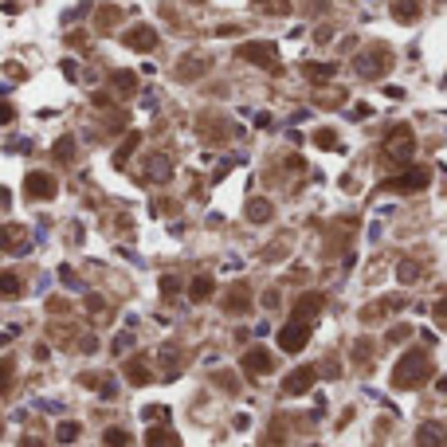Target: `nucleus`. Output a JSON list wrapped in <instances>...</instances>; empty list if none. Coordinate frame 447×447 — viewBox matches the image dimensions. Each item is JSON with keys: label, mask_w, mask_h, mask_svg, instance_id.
Segmentation results:
<instances>
[{"label": "nucleus", "mask_w": 447, "mask_h": 447, "mask_svg": "<svg viewBox=\"0 0 447 447\" xmlns=\"http://www.w3.org/2000/svg\"><path fill=\"white\" fill-rule=\"evenodd\" d=\"M428 377H432V361H428V353H424V350H408L397 361L392 385H397V388H420Z\"/></svg>", "instance_id": "nucleus-1"}, {"label": "nucleus", "mask_w": 447, "mask_h": 447, "mask_svg": "<svg viewBox=\"0 0 447 447\" xmlns=\"http://www.w3.org/2000/svg\"><path fill=\"white\" fill-rule=\"evenodd\" d=\"M416 153V133L408 126H392L385 137V158L397 161V165H408V158Z\"/></svg>", "instance_id": "nucleus-2"}, {"label": "nucleus", "mask_w": 447, "mask_h": 447, "mask_svg": "<svg viewBox=\"0 0 447 447\" xmlns=\"http://www.w3.org/2000/svg\"><path fill=\"white\" fill-rule=\"evenodd\" d=\"M353 67H357L361 79H381V75H388V67H392V55H388V48H365L361 55L353 59Z\"/></svg>", "instance_id": "nucleus-3"}, {"label": "nucleus", "mask_w": 447, "mask_h": 447, "mask_svg": "<svg viewBox=\"0 0 447 447\" xmlns=\"http://www.w3.org/2000/svg\"><path fill=\"white\" fill-rule=\"evenodd\" d=\"M240 59L243 63H255L263 71H278V51L275 44H243L240 48Z\"/></svg>", "instance_id": "nucleus-4"}, {"label": "nucleus", "mask_w": 447, "mask_h": 447, "mask_svg": "<svg viewBox=\"0 0 447 447\" xmlns=\"http://www.w3.org/2000/svg\"><path fill=\"white\" fill-rule=\"evenodd\" d=\"M306 341H310V322H303V318H290L287 326L278 330V345L287 353H298Z\"/></svg>", "instance_id": "nucleus-5"}, {"label": "nucleus", "mask_w": 447, "mask_h": 447, "mask_svg": "<svg viewBox=\"0 0 447 447\" xmlns=\"http://www.w3.org/2000/svg\"><path fill=\"white\" fill-rule=\"evenodd\" d=\"M318 381V369L314 365H303V369H294L290 377H283V397H303V392H310Z\"/></svg>", "instance_id": "nucleus-6"}, {"label": "nucleus", "mask_w": 447, "mask_h": 447, "mask_svg": "<svg viewBox=\"0 0 447 447\" xmlns=\"http://www.w3.org/2000/svg\"><path fill=\"white\" fill-rule=\"evenodd\" d=\"M428 181H432V173L428 169H404L400 177H388L385 189H392V193H420Z\"/></svg>", "instance_id": "nucleus-7"}, {"label": "nucleus", "mask_w": 447, "mask_h": 447, "mask_svg": "<svg viewBox=\"0 0 447 447\" xmlns=\"http://www.w3.org/2000/svg\"><path fill=\"white\" fill-rule=\"evenodd\" d=\"M24 193L32 196V200H51V196L59 193V184H55V177H51V173H28Z\"/></svg>", "instance_id": "nucleus-8"}, {"label": "nucleus", "mask_w": 447, "mask_h": 447, "mask_svg": "<svg viewBox=\"0 0 447 447\" xmlns=\"http://www.w3.org/2000/svg\"><path fill=\"white\" fill-rule=\"evenodd\" d=\"M122 39H126V48H133V51H153L158 48V28L137 24V28H130Z\"/></svg>", "instance_id": "nucleus-9"}, {"label": "nucleus", "mask_w": 447, "mask_h": 447, "mask_svg": "<svg viewBox=\"0 0 447 447\" xmlns=\"http://www.w3.org/2000/svg\"><path fill=\"white\" fill-rule=\"evenodd\" d=\"M275 369V361H271V353L263 350V345H251V350L243 353V373H255V377H263Z\"/></svg>", "instance_id": "nucleus-10"}, {"label": "nucleus", "mask_w": 447, "mask_h": 447, "mask_svg": "<svg viewBox=\"0 0 447 447\" xmlns=\"http://www.w3.org/2000/svg\"><path fill=\"white\" fill-rule=\"evenodd\" d=\"M224 310H228V314H243V310H251V290L243 287H231L228 290V298H224Z\"/></svg>", "instance_id": "nucleus-11"}, {"label": "nucleus", "mask_w": 447, "mask_h": 447, "mask_svg": "<svg viewBox=\"0 0 447 447\" xmlns=\"http://www.w3.org/2000/svg\"><path fill=\"white\" fill-rule=\"evenodd\" d=\"M322 294H303L298 303H294V318H303V322H310V318H318V310H322Z\"/></svg>", "instance_id": "nucleus-12"}, {"label": "nucleus", "mask_w": 447, "mask_h": 447, "mask_svg": "<svg viewBox=\"0 0 447 447\" xmlns=\"http://www.w3.org/2000/svg\"><path fill=\"white\" fill-rule=\"evenodd\" d=\"M392 20H400V24L420 20V0H392Z\"/></svg>", "instance_id": "nucleus-13"}, {"label": "nucleus", "mask_w": 447, "mask_h": 447, "mask_svg": "<svg viewBox=\"0 0 447 447\" xmlns=\"http://www.w3.org/2000/svg\"><path fill=\"white\" fill-rule=\"evenodd\" d=\"M205 71H208L205 55H184V63H177V75H181V79H200Z\"/></svg>", "instance_id": "nucleus-14"}, {"label": "nucleus", "mask_w": 447, "mask_h": 447, "mask_svg": "<svg viewBox=\"0 0 447 447\" xmlns=\"http://www.w3.org/2000/svg\"><path fill=\"white\" fill-rule=\"evenodd\" d=\"M416 447H444V428L439 424H424L416 432Z\"/></svg>", "instance_id": "nucleus-15"}, {"label": "nucleus", "mask_w": 447, "mask_h": 447, "mask_svg": "<svg viewBox=\"0 0 447 447\" xmlns=\"http://www.w3.org/2000/svg\"><path fill=\"white\" fill-rule=\"evenodd\" d=\"M145 447H181V444H177V435L169 428H149L145 432Z\"/></svg>", "instance_id": "nucleus-16"}, {"label": "nucleus", "mask_w": 447, "mask_h": 447, "mask_svg": "<svg viewBox=\"0 0 447 447\" xmlns=\"http://www.w3.org/2000/svg\"><path fill=\"white\" fill-rule=\"evenodd\" d=\"M212 290H216V283H212V278H208V275H196L193 287H189V298H193V303H205V298H212Z\"/></svg>", "instance_id": "nucleus-17"}, {"label": "nucleus", "mask_w": 447, "mask_h": 447, "mask_svg": "<svg viewBox=\"0 0 447 447\" xmlns=\"http://www.w3.org/2000/svg\"><path fill=\"white\" fill-rule=\"evenodd\" d=\"M126 377H130V385H149V365H145V357H133L130 365H126Z\"/></svg>", "instance_id": "nucleus-18"}, {"label": "nucleus", "mask_w": 447, "mask_h": 447, "mask_svg": "<svg viewBox=\"0 0 447 447\" xmlns=\"http://www.w3.org/2000/svg\"><path fill=\"white\" fill-rule=\"evenodd\" d=\"M110 86H114L118 95L130 98V95H133V86H137V75H133V71H114V75H110Z\"/></svg>", "instance_id": "nucleus-19"}, {"label": "nucleus", "mask_w": 447, "mask_h": 447, "mask_svg": "<svg viewBox=\"0 0 447 447\" xmlns=\"http://www.w3.org/2000/svg\"><path fill=\"white\" fill-rule=\"evenodd\" d=\"M334 75H338L334 63H306V79H310V83H326V79H334Z\"/></svg>", "instance_id": "nucleus-20"}, {"label": "nucleus", "mask_w": 447, "mask_h": 447, "mask_svg": "<svg viewBox=\"0 0 447 447\" xmlns=\"http://www.w3.org/2000/svg\"><path fill=\"white\" fill-rule=\"evenodd\" d=\"M137 145H142V133H130V137L118 145V153H114V165H126V161L133 158V149H137Z\"/></svg>", "instance_id": "nucleus-21"}, {"label": "nucleus", "mask_w": 447, "mask_h": 447, "mask_svg": "<svg viewBox=\"0 0 447 447\" xmlns=\"http://www.w3.org/2000/svg\"><path fill=\"white\" fill-rule=\"evenodd\" d=\"M247 220H255V224H267V220H271V200H259V196H255L251 205H247Z\"/></svg>", "instance_id": "nucleus-22"}, {"label": "nucleus", "mask_w": 447, "mask_h": 447, "mask_svg": "<svg viewBox=\"0 0 447 447\" xmlns=\"http://www.w3.org/2000/svg\"><path fill=\"white\" fill-rule=\"evenodd\" d=\"M267 16H287L290 12V0H255Z\"/></svg>", "instance_id": "nucleus-23"}, {"label": "nucleus", "mask_w": 447, "mask_h": 447, "mask_svg": "<svg viewBox=\"0 0 447 447\" xmlns=\"http://www.w3.org/2000/svg\"><path fill=\"white\" fill-rule=\"evenodd\" d=\"M4 243H8V251H24V247H20V243H24V228L8 224V228H4Z\"/></svg>", "instance_id": "nucleus-24"}, {"label": "nucleus", "mask_w": 447, "mask_h": 447, "mask_svg": "<svg viewBox=\"0 0 447 447\" xmlns=\"http://www.w3.org/2000/svg\"><path fill=\"white\" fill-rule=\"evenodd\" d=\"M102 439H106V447H130V444H133L130 432H122V428H110V432L102 435Z\"/></svg>", "instance_id": "nucleus-25"}, {"label": "nucleus", "mask_w": 447, "mask_h": 447, "mask_svg": "<svg viewBox=\"0 0 447 447\" xmlns=\"http://www.w3.org/2000/svg\"><path fill=\"white\" fill-rule=\"evenodd\" d=\"M55 158H59L63 165H71V161H75V142H71V137H63V142H55Z\"/></svg>", "instance_id": "nucleus-26"}, {"label": "nucleus", "mask_w": 447, "mask_h": 447, "mask_svg": "<svg viewBox=\"0 0 447 447\" xmlns=\"http://www.w3.org/2000/svg\"><path fill=\"white\" fill-rule=\"evenodd\" d=\"M397 278L404 283V287H408V283H416V278H420V263H400L397 267Z\"/></svg>", "instance_id": "nucleus-27"}, {"label": "nucleus", "mask_w": 447, "mask_h": 447, "mask_svg": "<svg viewBox=\"0 0 447 447\" xmlns=\"http://www.w3.org/2000/svg\"><path fill=\"white\" fill-rule=\"evenodd\" d=\"M314 145H318V149H334V145H338V133L326 126V130H318V133H314Z\"/></svg>", "instance_id": "nucleus-28"}, {"label": "nucleus", "mask_w": 447, "mask_h": 447, "mask_svg": "<svg viewBox=\"0 0 447 447\" xmlns=\"http://www.w3.org/2000/svg\"><path fill=\"white\" fill-rule=\"evenodd\" d=\"M0 290H4V298H16V294H20V278H16V275H0Z\"/></svg>", "instance_id": "nucleus-29"}, {"label": "nucleus", "mask_w": 447, "mask_h": 447, "mask_svg": "<svg viewBox=\"0 0 447 447\" xmlns=\"http://www.w3.org/2000/svg\"><path fill=\"white\" fill-rule=\"evenodd\" d=\"M59 444H75V439H79V424H59Z\"/></svg>", "instance_id": "nucleus-30"}, {"label": "nucleus", "mask_w": 447, "mask_h": 447, "mask_svg": "<svg viewBox=\"0 0 447 447\" xmlns=\"http://www.w3.org/2000/svg\"><path fill=\"white\" fill-rule=\"evenodd\" d=\"M353 357H357V365L369 361V341H357V350H353Z\"/></svg>", "instance_id": "nucleus-31"}, {"label": "nucleus", "mask_w": 447, "mask_h": 447, "mask_svg": "<svg viewBox=\"0 0 447 447\" xmlns=\"http://www.w3.org/2000/svg\"><path fill=\"white\" fill-rule=\"evenodd\" d=\"M114 20H118V8H102L98 12V24H114Z\"/></svg>", "instance_id": "nucleus-32"}, {"label": "nucleus", "mask_w": 447, "mask_h": 447, "mask_svg": "<svg viewBox=\"0 0 447 447\" xmlns=\"http://www.w3.org/2000/svg\"><path fill=\"white\" fill-rule=\"evenodd\" d=\"M177 287H181V283H177L173 275H165V278H161V290H165V294H177Z\"/></svg>", "instance_id": "nucleus-33"}, {"label": "nucleus", "mask_w": 447, "mask_h": 447, "mask_svg": "<svg viewBox=\"0 0 447 447\" xmlns=\"http://www.w3.org/2000/svg\"><path fill=\"white\" fill-rule=\"evenodd\" d=\"M86 310H91V314H98V310H102V298H98V294H91V298H86Z\"/></svg>", "instance_id": "nucleus-34"}, {"label": "nucleus", "mask_w": 447, "mask_h": 447, "mask_svg": "<svg viewBox=\"0 0 447 447\" xmlns=\"http://www.w3.org/2000/svg\"><path fill=\"white\" fill-rule=\"evenodd\" d=\"M435 318H444V322H447V298H439V303H435Z\"/></svg>", "instance_id": "nucleus-35"}, {"label": "nucleus", "mask_w": 447, "mask_h": 447, "mask_svg": "<svg viewBox=\"0 0 447 447\" xmlns=\"http://www.w3.org/2000/svg\"><path fill=\"white\" fill-rule=\"evenodd\" d=\"M24 447H39V439H24Z\"/></svg>", "instance_id": "nucleus-36"}, {"label": "nucleus", "mask_w": 447, "mask_h": 447, "mask_svg": "<svg viewBox=\"0 0 447 447\" xmlns=\"http://www.w3.org/2000/svg\"><path fill=\"white\" fill-rule=\"evenodd\" d=\"M439 4H444V0H439Z\"/></svg>", "instance_id": "nucleus-37"}, {"label": "nucleus", "mask_w": 447, "mask_h": 447, "mask_svg": "<svg viewBox=\"0 0 447 447\" xmlns=\"http://www.w3.org/2000/svg\"><path fill=\"white\" fill-rule=\"evenodd\" d=\"M196 4H200V0H196Z\"/></svg>", "instance_id": "nucleus-38"}]
</instances>
